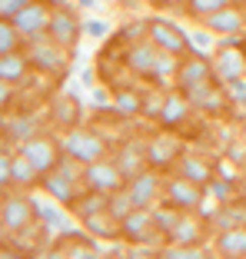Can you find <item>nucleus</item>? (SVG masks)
Masks as SVG:
<instances>
[{"label": "nucleus", "instance_id": "obj_18", "mask_svg": "<svg viewBox=\"0 0 246 259\" xmlns=\"http://www.w3.org/2000/svg\"><path fill=\"white\" fill-rule=\"evenodd\" d=\"M193 116V103L183 90H167V100H163V110H160V126L163 130H180L186 126V120Z\"/></svg>", "mask_w": 246, "mask_h": 259}, {"label": "nucleus", "instance_id": "obj_25", "mask_svg": "<svg viewBox=\"0 0 246 259\" xmlns=\"http://www.w3.org/2000/svg\"><path fill=\"white\" fill-rule=\"evenodd\" d=\"M40 186H44V193H47L50 199H57V203H63V206H70L73 199L80 196V190H84V186L70 183L67 176H63V173H57V169H54V173H47L44 180H40Z\"/></svg>", "mask_w": 246, "mask_h": 259}, {"label": "nucleus", "instance_id": "obj_43", "mask_svg": "<svg viewBox=\"0 0 246 259\" xmlns=\"http://www.w3.org/2000/svg\"><path fill=\"white\" fill-rule=\"evenodd\" d=\"M190 40H193V47L200 50V47H210V30L203 27V30H196V33H190Z\"/></svg>", "mask_w": 246, "mask_h": 259}, {"label": "nucleus", "instance_id": "obj_28", "mask_svg": "<svg viewBox=\"0 0 246 259\" xmlns=\"http://www.w3.org/2000/svg\"><path fill=\"white\" fill-rule=\"evenodd\" d=\"M30 57L27 50H14V54H0V80H10V83H23V76L30 73Z\"/></svg>", "mask_w": 246, "mask_h": 259}, {"label": "nucleus", "instance_id": "obj_1", "mask_svg": "<svg viewBox=\"0 0 246 259\" xmlns=\"http://www.w3.org/2000/svg\"><path fill=\"white\" fill-rule=\"evenodd\" d=\"M37 220V199L27 190H4L0 199V226H4V239L17 236L23 229H30Z\"/></svg>", "mask_w": 246, "mask_h": 259}, {"label": "nucleus", "instance_id": "obj_38", "mask_svg": "<svg viewBox=\"0 0 246 259\" xmlns=\"http://www.w3.org/2000/svg\"><path fill=\"white\" fill-rule=\"evenodd\" d=\"M213 169H216V176H220V180H230V183H236L239 173H243V169H239L236 163L230 160V156H226V160H216V163H213Z\"/></svg>", "mask_w": 246, "mask_h": 259}, {"label": "nucleus", "instance_id": "obj_19", "mask_svg": "<svg viewBox=\"0 0 246 259\" xmlns=\"http://www.w3.org/2000/svg\"><path fill=\"white\" fill-rule=\"evenodd\" d=\"M37 220L47 226L50 236H63V233L73 229V220H77V216L70 213V206L57 203V199H50V203H40L37 199Z\"/></svg>", "mask_w": 246, "mask_h": 259}, {"label": "nucleus", "instance_id": "obj_7", "mask_svg": "<svg viewBox=\"0 0 246 259\" xmlns=\"http://www.w3.org/2000/svg\"><path fill=\"white\" fill-rule=\"evenodd\" d=\"M17 150H20L23 156L40 169V176L54 173V169L60 166V160L67 156V153H63V140L50 137V133H37V137H30L27 143H20Z\"/></svg>", "mask_w": 246, "mask_h": 259}, {"label": "nucleus", "instance_id": "obj_32", "mask_svg": "<svg viewBox=\"0 0 246 259\" xmlns=\"http://www.w3.org/2000/svg\"><path fill=\"white\" fill-rule=\"evenodd\" d=\"M113 107L120 110V116H143V93L133 87H120L113 90Z\"/></svg>", "mask_w": 246, "mask_h": 259}, {"label": "nucleus", "instance_id": "obj_31", "mask_svg": "<svg viewBox=\"0 0 246 259\" xmlns=\"http://www.w3.org/2000/svg\"><path fill=\"white\" fill-rule=\"evenodd\" d=\"M213 229H233V226H246V203L239 196H233L230 203H223L220 209H216L213 220Z\"/></svg>", "mask_w": 246, "mask_h": 259}, {"label": "nucleus", "instance_id": "obj_3", "mask_svg": "<svg viewBox=\"0 0 246 259\" xmlns=\"http://www.w3.org/2000/svg\"><path fill=\"white\" fill-rule=\"evenodd\" d=\"M60 140H63V153L73 156V160H80L84 166L110 156V143L103 140V133H97V130H90V126H80V123L70 126Z\"/></svg>", "mask_w": 246, "mask_h": 259}, {"label": "nucleus", "instance_id": "obj_4", "mask_svg": "<svg viewBox=\"0 0 246 259\" xmlns=\"http://www.w3.org/2000/svg\"><path fill=\"white\" fill-rule=\"evenodd\" d=\"M203 199H207V186L193 183V180L173 173V169L167 173V180H163V199H160V203L173 206V209H180V213H196Z\"/></svg>", "mask_w": 246, "mask_h": 259}, {"label": "nucleus", "instance_id": "obj_15", "mask_svg": "<svg viewBox=\"0 0 246 259\" xmlns=\"http://www.w3.org/2000/svg\"><path fill=\"white\" fill-rule=\"evenodd\" d=\"M156 57H160V47H156L150 37H146V40H130L127 54H123V63H127V70H130V73L146 76V80H153Z\"/></svg>", "mask_w": 246, "mask_h": 259}, {"label": "nucleus", "instance_id": "obj_47", "mask_svg": "<svg viewBox=\"0 0 246 259\" xmlns=\"http://www.w3.org/2000/svg\"><path fill=\"white\" fill-rule=\"evenodd\" d=\"M239 47H243V54H246V37H243V40H239Z\"/></svg>", "mask_w": 246, "mask_h": 259}, {"label": "nucleus", "instance_id": "obj_5", "mask_svg": "<svg viewBox=\"0 0 246 259\" xmlns=\"http://www.w3.org/2000/svg\"><path fill=\"white\" fill-rule=\"evenodd\" d=\"M27 57H30V63L37 70H44V73L60 76V73H67V70H70V47L57 44V40L47 37V33L27 44Z\"/></svg>", "mask_w": 246, "mask_h": 259}, {"label": "nucleus", "instance_id": "obj_24", "mask_svg": "<svg viewBox=\"0 0 246 259\" xmlns=\"http://www.w3.org/2000/svg\"><path fill=\"white\" fill-rule=\"evenodd\" d=\"M210 220H203L200 213H180L177 226L170 229L167 243H203V226Z\"/></svg>", "mask_w": 246, "mask_h": 259}, {"label": "nucleus", "instance_id": "obj_2", "mask_svg": "<svg viewBox=\"0 0 246 259\" xmlns=\"http://www.w3.org/2000/svg\"><path fill=\"white\" fill-rule=\"evenodd\" d=\"M120 239L127 246L146 243V246L163 249V246H167V233H163L160 223H156V209L153 206H137V209H130V213L123 216L120 220Z\"/></svg>", "mask_w": 246, "mask_h": 259}, {"label": "nucleus", "instance_id": "obj_46", "mask_svg": "<svg viewBox=\"0 0 246 259\" xmlns=\"http://www.w3.org/2000/svg\"><path fill=\"white\" fill-rule=\"evenodd\" d=\"M77 4H84V7H90V4H97V0H77Z\"/></svg>", "mask_w": 246, "mask_h": 259}, {"label": "nucleus", "instance_id": "obj_23", "mask_svg": "<svg viewBox=\"0 0 246 259\" xmlns=\"http://www.w3.org/2000/svg\"><path fill=\"white\" fill-rule=\"evenodd\" d=\"M173 173H180V176H186V180H193V183L207 186L216 176V169H213L210 160H203V156H196V153H183V156L177 160V166H173Z\"/></svg>", "mask_w": 246, "mask_h": 259}, {"label": "nucleus", "instance_id": "obj_36", "mask_svg": "<svg viewBox=\"0 0 246 259\" xmlns=\"http://www.w3.org/2000/svg\"><path fill=\"white\" fill-rule=\"evenodd\" d=\"M107 209L116 216V220H123V216L130 213V209H137V203H133V196L127 193V186H123V190L110 193V206H107Z\"/></svg>", "mask_w": 246, "mask_h": 259}, {"label": "nucleus", "instance_id": "obj_33", "mask_svg": "<svg viewBox=\"0 0 246 259\" xmlns=\"http://www.w3.org/2000/svg\"><path fill=\"white\" fill-rule=\"evenodd\" d=\"M210 249L203 243H167L160 249V259H207Z\"/></svg>", "mask_w": 246, "mask_h": 259}, {"label": "nucleus", "instance_id": "obj_42", "mask_svg": "<svg viewBox=\"0 0 246 259\" xmlns=\"http://www.w3.org/2000/svg\"><path fill=\"white\" fill-rule=\"evenodd\" d=\"M110 27L107 23H100V20H90V23H84V33H90V37H103Z\"/></svg>", "mask_w": 246, "mask_h": 259}, {"label": "nucleus", "instance_id": "obj_10", "mask_svg": "<svg viewBox=\"0 0 246 259\" xmlns=\"http://www.w3.org/2000/svg\"><path fill=\"white\" fill-rule=\"evenodd\" d=\"M54 256H63V259H97V256H103V249H100V239L90 236V233L80 226V229H70V233H63V236L54 239Z\"/></svg>", "mask_w": 246, "mask_h": 259}, {"label": "nucleus", "instance_id": "obj_45", "mask_svg": "<svg viewBox=\"0 0 246 259\" xmlns=\"http://www.w3.org/2000/svg\"><path fill=\"white\" fill-rule=\"evenodd\" d=\"M153 7H186V0H150Z\"/></svg>", "mask_w": 246, "mask_h": 259}, {"label": "nucleus", "instance_id": "obj_30", "mask_svg": "<svg viewBox=\"0 0 246 259\" xmlns=\"http://www.w3.org/2000/svg\"><path fill=\"white\" fill-rule=\"evenodd\" d=\"M40 180H44V176H40V169L33 166V163L27 160L20 150H17L14 153V180H10V190H33Z\"/></svg>", "mask_w": 246, "mask_h": 259}, {"label": "nucleus", "instance_id": "obj_22", "mask_svg": "<svg viewBox=\"0 0 246 259\" xmlns=\"http://www.w3.org/2000/svg\"><path fill=\"white\" fill-rule=\"evenodd\" d=\"M80 226H84L90 236H97L100 243H116V239H120V220H116L110 209L90 213L87 220H80Z\"/></svg>", "mask_w": 246, "mask_h": 259}, {"label": "nucleus", "instance_id": "obj_44", "mask_svg": "<svg viewBox=\"0 0 246 259\" xmlns=\"http://www.w3.org/2000/svg\"><path fill=\"white\" fill-rule=\"evenodd\" d=\"M236 196L246 203V166H243V173H239V180H236Z\"/></svg>", "mask_w": 246, "mask_h": 259}, {"label": "nucleus", "instance_id": "obj_21", "mask_svg": "<svg viewBox=\"0 0 246 259\" xmlns=\"http://www.w3.org/2000/svg\"><path fill=\"white\" fill-rule=\"evenodd\" d=\"M213 252H216L220 259H246V226L216 229V236H213Z\"/></svg>", "mask_w": 246, "mask_h": 259}, {"label": "nucleus", "instance_id": "obj_35", "mask_svg": "<svg viewBox=\"0 0 246 259\" xmlns=\"http://www.w3.org/2000/svg\"><path fill=\"white\" fill-rule=\"evenodd\" d=\"M163 100H167V87H150V90L143 93V113L146 120H160V110H163Z\"/></svg>", "mask_w": 246, "mask_h": 259}, {"label": "nucleus", "instance_id": "obj_11", "mask_svg": "<svg viewBox=\"0 0 246 259\" xmlns=\"http://www.w3.org/2000/svg\"><path fill=\"white\" fill-rule=\"evenodd\" d=\"M163 180H167L163 169L146 166V169H140L137 176L127 180V193L133 196V203H137V206H156L163 199Z\"/></svg>", "mask_w": 246, "mask_h": 259}, {"label": "nucleus", "instance_id": "obj_20", "mask_svg": "<svg viewBox=\"0 0 246 259\" xmlns=\"http://www.w3.org/2000/svg\"><path fill=\"white\" fill-rule=\"evenodd\" d=\"M116 166L123 169V176L130 180V176H137L140 169L150 166V156H146V140H127V143H120V150L113 153Z\"/></svg>", "mask_w": 246, "mask_h": 259}, {"label": "nucleus", "instance_id": "obj_17", "mask_svg": "<svg viewBox=\"0 0 246 259\" xmlns=\"http://www.w3.org/2000/svg\"><path fill=\"white\" fill-rule=\"evenodd\" d=\"M203 27H207L213 37H239V33L246 30V10L236 7V4H230V7L210 14L207 20H203Z\"/></svg>", "mask_w": 246, "mask_h": 259}, {"label": "nucleus", "instance_id": "obj_6", "mask_svg": "<svg viewBox=\"0 0 246 259\" xmlns=\"http://www.w3.org/2000/svg\"><path fill=\"white\" fill-rule=\"evenodd\" d=\"M213 73L223 87L233 83V80H246V54H243V47H239V37H223L216 44Z\"/></svg>", "mask_w": 246, "mask_h": 259}, {"label": "nucleus", "instance_id": "obj_41", "mask_svg": "<svg viewBox=\"0 0 246 259\" xmlns=\"http://www.w3.org/2000/svg\"><path fill=\"white\" fill-rule=\"evenodd\" d=\"M27 4H30V0H4V4H0V17H14L17 10L27 7Z\"/></svg>", "mask_w": 246, "mask_h": 259}, {"label": "nucleus", "instance_id": "obj_8", "mask_svg": "<svg viewBox=\"0 0 246 259\" xmlns=\"http://www.w3.org/2000/svg\"><path fill=\"white\" fill-rule=\"evenodd\" d=\"M146 37L153 40L160 50H170V54H180V57L196 50L190 33H186L183 27H177L173 20H163V17H150V20H146Z\"/></svg>", "mask_w": 246, "mask_h": 259}, {"label": "nucleus", "instance_id": "obj_16", "mask_svg": "<svg viewBox=\"0 0 246 259\" xmlns=\"http://www.w3.org/2000/svg\"><path fill=\"white\" fill-rule=\"evenodd\" d=\"M80 33H84V23L77 20V14L70 7H63V4H54V17H50V30H47V37H54L57 44L63 47H77Z\"/></svg>", "mask_w": 246, "mask_h": 259}, {"label": "nucleus", "instance_id": "obj_39", "mask_svg": "<svg viewBox=\"0 0 246 259\" xmlns=\"http://www.w3.org/2000/svg\"><path fill=\"white\" fill-rule=\"evenodd\" d=\"M226 97H230L233 103H243V107H246V80H233V83H226Z\"/></svg>", "mask_w": 246, "mask_h": 259}, {"label": "nucleus", "instance_id": "obj_37", "mask_svg": "<svg viewBox=\"0 0 246 259\" xmlns=\"http://www.w3.org/2000/svg\"><path fill=\"white\" fill-rule=\"evenodd\" d=\"M10 180H14V153H10V146H4L0 150V186L10 190Z\"/></svg>", "mask_w": 246, "mask_h": 259}, {"label": "nucleus", "instance_id": "obj_48", "mask_svg": "<svg viewBox=\"0 0 246 259\" xmlns=\"http://www.w3.org/2000/svg\"><path fill=\"white\" fill-rule=\"evenodd\" d=\"M0 4H4V0H0Z\"/></svg>", "mask_w": 246, "mask_h": 259}, {"label": "nucleus", "instance_id": "obj_12", "mask_svg": "<svg viewBox=\"0 0 246 259\" xmlns=\"http://www.w3.org/2000/svg\"><path fill=\"white\" fill-rule=\"evenodd\" d=\"M84 186L87 190H97V193H116V190L127 186V176L116 166V160L103 156V160L90 163V166L84 169Z\"/></svg>", "mask_w": 246, "mask_h": 259}, {"label": "nucleus", "instance_id": "obj_14", "mask_svg": "<svg viewBox=\"0 0 246 259\" xmlns=\"http://www.w3.org/2000/svg\"><path fill=\"white\" fill-rule=\"evenodd\" d=\"M207 80H216L213 60H207L200 50H193V54H186L183 60H180V70H177V80H173V87H177V90H190V87L207 83Z\"/></svg>", "mask_w": 246, "mask_h": 259}, {"label": "nucleus", "instance_id": "obj_27", "mask_svg": "<svg viewBox=\"0 0 246 259\" xmlns=\"http://www.w3.org/2000/svg\"><path fill=\"white\" fill-rule=\"evenodd\" d=\"M4 133H7V140H4V143H10V140H14L17 146L27 143L30 137H37V133H40L37 113H23V116H14V120H10V113H7V120H4Z\"/></svg>", "mask_w": 246, "mask_h": 259}, {"label": "nucleus", "instance_id": "obj_9", "mask_svg": "<svg viewBox=\"0 0 246 259\" xmlns=\"http://www.w3.org/2000/svg\"><path fill=\"white\" fill-rule=\"evenodd\" d=\"M50 17H54V4H47V0H30L27 7H20L10 20L17 23V30L23 33V40L30 44V40L44 37L50 30Z\"/></svg>", "mask_w": 246, "mask_h": 259}, {"label": "nucleus", "instance_id": "obj_13", "mask_svg": "<svg viewBox=\"0 0 246 259\" xmlns=\"http://www.w3.org/2000/svg\"><path fill=\"white\" fill-rule=\"evenodd\" d=\"M146 156H150V166L153 169L170 173V169L177 166V160L183 156V143L173 137V130H163V133L146 140Z\"/></svg>", "mask_w": 246, "mask_h": 259}, {"label": "nucleus", "instance_id": "obj_29", "mask_svg": "<svg viewBox=\"0 0 246 259\" xmlns=\"http://www.w3.org/2000/svg\"><path fill=\"white\" fill-rule=\"evenodd\" d=\"M110 206V193H97V190H80V196L70 203V213L77 216V223L80 220H87L90 213H100V209H107Z\"/></svg>", "mask_w": 246, "mask_h": 259}, {"label": "nucleus", "instance_id": "obj_40", "mask_svg": "<svg viewBox=\"0 0 246 259\" xmlns=\"http://www.w3.org/2000/svg\"><path fill=\"white\" fill-rule=\"evenodd\" d=\"M14 87L17 83H10V80H0V107H4V113H10V100H14Z\"/></svg>", "mask_w": 246, "mask_h": 259}, {"label": "nucleus", "instance_id": "obj_34", "mask_svg": "<svg viewBox=\"0 0 246 259\" xmlns=\"http://www.w3.org/2000/svg\"><path fill=\"white\" fill-rule=\"evenodd\" d=\"M230 4H236V0H186V7H183V14L186 17H193V20H207L210 14H216V10H223V7H230Z\"/></svg>", "mask_w": 246, "mask_h": 259}, {"label": "nucleus", "instance_id": "obj_26", "mask_svg": "<svg viewBox=\"0 0 246 259\" xmlns=\"http://www.w3.org/2000/svg\"><path fill=\"white\" fill-rule=\"evenodd\" d=\"M47 116H50L57 126H63V130L77 126V120H80V103H77V97H70V93H57L54 103H50V110H47Z\"/></svg>", "mask_w": 246, "mask_h": 259}]
</instances>
